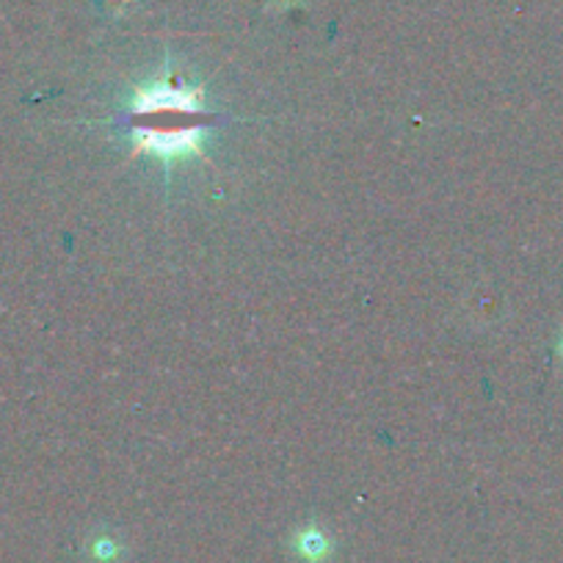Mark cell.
<instances>
[{
  "instance_id": "obj_2",
  "label": "cell",
  "mask_w": 563,
  "mask_h": 563,
  "mask_svg": "<svg viewBox=\"0 0 563 563\" xmlns=\"http://www.w3.org/2000/svg\"><path fill=\"white\" fill-rule=\"evenodd\" d=\"M299 550L301 555L310 558V561H321L329 552V539L323 533H318V530H307L299 539Z\"/></svg>"
},
{
  "instance_id": "obj_1",
  "label": "cell",
  "mask_w": 563,
  "mask_h": 563,
  "mask_svg": "<svg viewBox=\"0 0 563 563\" xmlns=\"http://www.w3.org/2000/svg\"><path fill=\"white\" fill-rule=\"evenodd\" d=\"M202 124H135V153H153L172 166L186 155L202 153Z\"/></svg>"
}]
</instances>
